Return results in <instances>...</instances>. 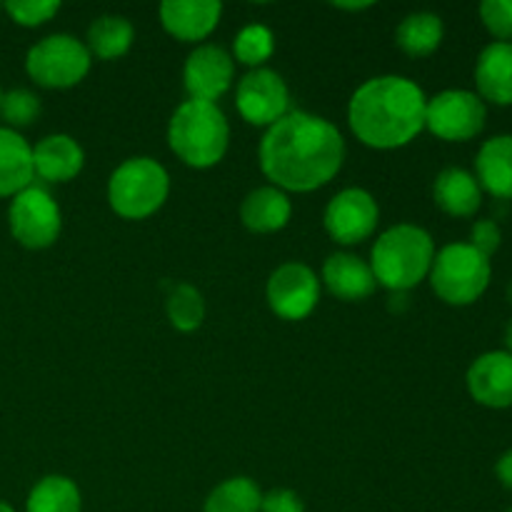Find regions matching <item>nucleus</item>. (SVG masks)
Returning <instances> with one entry per match:
<instances>
[{
    "label": "nucleus",
    "instance_id": "nucleus-1",
    "mask_svg": "<svg viewBox=\"0 0 512 512\" xmlns=\"http://www.w3.org/2000/svg\"><path fill=\"white\" fill-rule=\"evenodd\" d=\"M258 163L273 188L283 193H313L343 168V133L320 115L290 110L265 130L258 145Z\"/></svg>",
    "mask_w": 512,
    "mask_h": 512
},
{
    "label": "nucleus",
    "instance_id": "nucleus-2",
    "mask_svg": "<svg viewBox=\"0 0 512 512\" xmlns=\"http://www.w3.org/2000/svg\"><path fill=\"white\" fill-rule=\"evenodd\" d=\"M428 95L405 75H378L360 85L348 103L355 138L375 150H398L425 130Z\"/></svg>",
    "mask_w": 512,
    "mask_h": 512
},
{
    "label": "nucleus",
    "instance_id": "nucleus-3",
    "mask_svg": "<svg viewBox=\"0 0 512 512\" xmlns=\"http://www.w3.org/2000/svg\"><path fill=\"white\" fill-rule=\"evenodd\" d=\"M435 260L433 235L413 223L385 230L370 250V270L375 283L390 293H408L430 275Z\"/></svg>",
    "mask_w": 512,
    "mask_h": 512
},
{
    "label": "nucleus",
    "instance_id": "nucleus-4",
    "mask_svg": "<svg viewBox=\"0 0 512 512\" xmlns=\"http://www.w3.org/2000/svg\"><path fill=\"white\" fill-rule=\"evenodd\" d=\"M168 145L188 168L208 170L225 158L230 125L218 103L185 100L168 123Z\"/></svg>",
    "mask_w": 512,
    "mask_h": 512
},
{
    "label": "nucleus",
    "instance_id": "nucleus-5",
    "mask_svg": "<svg viewBox=\"0 0 512 512\" xmlns=\"http://www.w3.org/2000/svg\"><path fill=\"white\" fill-rule=\"evenodd\" d=\"M170 195V175L148 155L128 158L110 173L108 205L123 220H145L158 213Z\"/></svg>",
    "mask_w": 512,
    "mask_h": 512
},
{
    "label": "nucleus",
    "instance_id": "nucleus-6",
    "mask_svg": "<svg viewBox=\"0 0 512 512\" xmlns=\"http://www.w3.org/2000/svg\"><path fill=\"white\" fill-rule=\"evenodd\" d=\"M428 278L443 303L463 308L483 298L493 278V268L490 258L478 253L470 243H450L435 253Z\"/></svg>",
    "mask_w": 512,
    "mask_h": 512
},
{
    "label": "nucleus",
    "instance_id": "nucleus-7",
    "mask_svg": "<svg viewBox=\"0 0 512 512\" xmlns=\"http://www.w3.org/2000/svg\"><path fill=\"white\" fill-rule=\"evenodd\" d=\"M90 65L93 58L83 40L68 33L45 35L43 40L30 45L25 55V73L35 85L48 90L75 88L90 73Z\"/></svg>",
    "mask_w": 512,
    "mask_h": 512
},
{
    "label": "nucleus",
    "instance_id": "nucleus-8",
    "mask_svg": "<svg viewBox=\"0 0 512 512\" xmlns=\"http://www.w3.org/2000/svg\"><path fill=\"white\" fill-rule=\"evenodd\" d=\"M8 228L18 245L28 250H45L55 245L63 230V213L48 188L33 183L20 190L8 205Z\"/></svg>",
    "mask_w": 512,
    "mask_h": 512
},
{
    "label": "nucleus",
    "instance_id": "nucleus-9",
    "mask_svg": "<svg viewBox=\"0 0 512 512\" xmlns=\"http://www.w3.org/2000/svg\"><path fill=\"white\" fill-rule=\"evenodd\" d=\"M488 120V105L473 90H443L428 98L425 108V130L448 143H465L483 133Z\"/></svg>",
    "mask_w": 512,
    "mask_h": 512
},
{
    "label": "nucleus",
    "instance_id": "nucleus-10",
    "mask_svg": "<svg viewBox=\"0 0 512 512\" xmlns=\"http://www.w3.org/2000/svg\"><path fill=\"white\" fill-rule=\"evenodd\" d=\"M235 108L245 123L268 130L290 113L288 83L270 68L250 70L235 88Z\"/></svg>",
    "mask_w": 512,
    "mask_h": 512
},
{
    "label": "nucleus",
    "instance_id": "nucleus-11",
    "mask_svg": "<svg viewBox=\"0 0 512 512\" xmlns=\"http://www.w3.org/2000/svg\"><path fill=\"white\" fill-rule=\"evenodd\" d=\"M270 310L283 320H303L318 308L320 278L310 265L290 260L270 273L265 285Z\"/></svg>",
    "mask_w": 512,
    "mask_h": 512
},
{
    "label": "nucleus",
    "instance_id": "nucleus-12",
    "mask_svg": "<svg viewBox=\"0 0 512 512\" xmlns=\"http://www.w3.org/2000/svg\"><path fill=\"white\" fill-rule=\"evenodd\" d=\"M380 223L378 200L363 188H345L323 213L325 233L340 245H358L375 233Z\"/></svg>",
    "mask_w": 512,
    "mask_h": 512
},
{
    "label": "nucleus",
    "instance_id": "nucleus-13",
    "mask_svg": "<svg viewBox=\"0 0 512 512\" xmlns=\"http://www.w3.org/2000/svg\"><path fill=\"white\" fill-rule=\"evenodd\" d=\"M235 78V60L220 45L203 43L188 55L183 68V85L188 100L218 103Z\"/></svg>",
    "mask_w": 512,
    "mask_h": 512
},
{
    "label": "nucleus",
    "instance_id": "nucleus-14",
    "mask_svg": "<svg viewBox=\"0 0 512 512\" xmlns=\"http://www.w3.org/2000/svg\"><path fill=\"white\" fill-rule=\"evenodd\" d=\"M470 398L483 408H512V355L505 350H490L473 360L465 375Z\"/></svg>",
    "mask_w": 512,
    "mask_h": 512
},
{
    "label": "nucleus",
    "instance_id": "nucleus-15",
    "mask_svg": "<svg viewBox=\"0 0 512 512\" xmlns=\"http://www.w3.org/2000/svg\"><path fill=\"white\" fill-rule=\"evenodd\" d=\"M223 3L218 0H165L160 3V23L165 33L180 43H200L220 23Z\"/></svg>",
    "mask_w": 512,
    "mask_h": 512
},
{
    "label": "nucleus",
    "instance_id": "nucleus-16",
    "mask_svg": "<svg viewBox=\"0 0 512 512\" xmlns=\"http://www.w3.org/2000/svg\"><path fill=\"white\" fill-rule=\"evenodd\" d=\"M85 165V153L75 138L65 133L45 135L33 145L35 178L43 183H70L80 175Z\"/></svg>",
    "mask_w": 512,
    "mask_h": 512
},
{
    "label": "nucleus",
    "instance_id": "nucleus-17",
    "mask_svg": "<svg viewBox=\"0 0 512 512\" xmlns=\"http://www.w3.org/2000/svg\"><path fill=\"white\" fill-rule=\"evenodd\" d=\"M320 283L328 288L330 295H335L343 303H360L370 298L378 288L375 275L370 270V263L353 253H333L323 263V278Z\"/></svg>",
    "mask_w": 512,
    "mask_h": 512
},
{
    "label": "nucleus",
    "instance_id": "nucleus-18",
    "mask_svg": "<svg viewBox=\"0 0 512 512\" xmlns=\"http://www.w3.org/2000/svg\"><path fill=\"white\" fill-rule=\"evenodd\" d=\"M475 88L483 103L512 105V43H490L475 63Z\"/></svg>",
    "mask_w": 512,
    "mask_h": 512
},
{
    "label": "nucleus",
    "instance_id": "nucleus-19",
    "mask_svg": "<svg viewBox=\"0 0 512 512\" xmlns=\"http://www.w3.org/2000/svg\"><path fill=\"white\" fill-rule=\"evenodd\" d=\"M290 218H293V203H290L288 193L273 188V185L250 190L240 205V220L250 233H278L290 223Z\"/></svg>",
    "mask_w": 512,
    "mask_h": 512
},
{
    "label": "nucleus",
    "instance_id": "nucleus-20",
    "mask_svg": "<svg viewBox=\"0 0 512 512\" xmlns=\"http://www.w3.org/2000/svg\"><path fill=\"white\" fill-rule=\"evenodd\" d=\"M33 183V145L18 130L0 125V198H15Z\"/></svg>",
    "mask_w": 512,
    "mask_h": 512
},
{
    "label": "nucleus",
    "instance_id": "nucleus-21",
    "mask_svg": "<svg viewBox=\"0 0 512 512\" xmlns=\"http://www.w3.org/2000/svg\"><path fill=\"white\" fill-rule=\"evenodd\" d=\"M475 180L493 198L512 200V135H495L480 145Z\"/></svg>",
    "mask_w": 512,
    "mask_h": 512
},
{
    "label": "nucleus",
    "instance_id": "nucleus-22",
    "mask_svg": "<svg viewBox=\"0 0 512 512\" xmlns=\"http://www.w3.org/2000/svg\"><path fill=\"white\" fill-rule=\"evenodd\" d=\"M433 200L443 213L453 218H470L483 205V188L468 170L445 168L433 183Z\"/></svg>",
    "mask_w": 512,
    "mask_h": 512
},
{
    "label": "nucleus",
    "instance_id": "nucleus-23",
    "mask_svg": "<svg viewBox=\"0 0 512 512\" xmlns=\"http://www.w3.org/2000/svg\"><path fill=\"white\" fill-rule=\"evenodd\" d=\"M443 35L445 25L440 15L420 10V13H410L400 20V25L395 28V45L410 58H428L440 48Z\"/></svg>",
    "mask_w": 512,
    "mask_h": 512
},
{
    "label": "nucleus",
    "instance_id": "nucleus-24",
    "mask_svg": "<svg viewBox=\"0 0 512 512\" xmlns=\"http://www.w3.org/2000/svg\"><path fill=\"white\" fill-rule=\"evenodd\" d=\"M135 40V28L123 15H100L90 23L85 35V48L90 58L118 60L130 50Z\"/></svg>",
    "mask_w": 512,
    "mask_h": 512
},
{
    "label": "nucleus",
    "instance_id": "nucleus-25",
    "mask_svg": "<svg viewBox=\"0 0 512 512\" xmlns=\"http://www.w3.org/2000/svg\"><path fill=\"white\" fill-rule=\"evenodd\" d=\"M80 488L65 475H45L30 488L25 512H80Z\"/></svg>",
    "mask_w": 512,
    "mask_h": 512
},
{
    "label": "nucleus",
    "instance_id": "nucleus-26",
    "mask_svg": "<svg viewBox=\"0 0 512 512\" xmlns=\"http://www.w3.org/2000/svg\"><path fill=\"white\" fill-rule=\"evenodd\" d=\"M260 500L263 493L258 483L245 475H235L210 490L203 512H260Z\"/></svg>",
    "mask_w": 512,
    "mask_h": 512
},
{
    "label": "nucleus",
    "instance_id": "nucleus-27",
    "mask_svg": "<svg viewBox=\"0 0 512 512\" xmlns=\"http://www.w3.org/2000/svg\"><path fill=\"white\" fill-rule=\"evenodd\" d=\"M165 310H168L170 325L180 330V333H193L205 320L203 295L190 283L170 285L168 298H165Z\"/></svg>",
    "mask_w": 512,
    "mask_h": 512
},
{
    "label": "nucleus",
    "instance_id": "nucleus-28",
    "mask_svg": "<svg viewBox=\"0 0 512 512\" xmlns=\"http://www.w3.org/2000/svg\"><path fill=\"white\" fill-rule=\"evenodd\" d=\"M275 50V35L273 30L265 25L253 23L245 25L233 40V60L248 65V68H265Z\"/></svg>",
    "mask_w": 512,
    "mask_h": 512
},
{
    "label": "nucleus",
    "instance_id": "nucleus-29",
    "mask_svg": "<svg viewBox=\"0 0 512 512\" xmlns=\"http://www.w3.org/2000/svg\"><path fill=\"white\" fill-rule=\"evenodd\" d=\"M40 113H43V105L33 90L15 88L0 98V118H3L5 128L10 130L28 128L40 118Z\"/></svg>",
    "mask_w": 512,
    "mask_h": 512
},
{
    "label": "nucleus",
    "instance_id": "nucleus-30",
    "mask_svg": "<svg viewBox=\"0 0 512 512\" xmlns=\"http://www.w3.org/2000/svg\"><path fill=\"white\" fill-rule=\"evenodd\" d=\"M3 10L10 15L15 25L40 28V25H45L58 15L60 3L58 0H8Z\"/></svg>",
    "mask_w": 512,
    "mask_h": 512
},
{
    "label": "nucleus",
    "instance_id": "nucleus-31",
    "mask_svg": "<svg viewBox=\"0 0 512 512\" xmlns=\"http://www.w3.org/2000/svg\"><path fill=\"white\" fill-rule=\"evenodd\" d=\"M480 20L498 43H512V0H485Z\"/></svg>",
    "mask_w": 512,
    "mask_h": 512
},
{
    "label": "nucleus",
    "instance_id": "nucleus-32",
    "mask_svg": "<svg viewBox=\"0 0 512 512\" xmlns=\"http://www.w3.org/2000/svg\"><path fill=\"white\" fill-rule=\"evenodd\" d=\"M500 243H503V233H500V225L495 223V220H478V223L473 225V230H470V245H473L478 253H483L485 258H490V255L500 248Z\"/></svg>",
    "mask_w": 512,
    "mask_h": 512
},
{
    "label": "nucleus",
    "instance_id": "nucleus-33",
    "mask_svg": "<svg viewBox=\"0 0 512 512\" xmlns=\"http://www.w3.org/2000/svg\"><path fill=\"white\" fill-rule=\"evenodd\" d=\"M260 512H305V503L293 490H270L260 500Z\"/></svg>",
    "mask_w": 512,
    "mask_h": 512
},
{
    "label": "nucleus",
    "instance_id": "nucleus-34",
    "mask_svg": "<svg viewBox=\"0 0 512 512\" xmlns=\"http://www.w3.org/2000/svg\"><path fill=\"white\" fill-rule=\"evenodd\" d=\"M495 475H498V480L503 488L512 490V450L500 455V460L495 463Z\"/></svg>",
    "mask_w": 512,
    "mask_h": 512
},
{
    "label": "nucleus",
    "instance_id": "nucleus-35",
    "mask_svg": "<svg viewBox=\"0 0 512 512\" xmlns=\"http://www.w3.org/2000/svg\"><path fill=\"white\" fill-rule=\"evenodd\" d=\"M335 8H340V10H365V8H370V3H335Z\"/></svg>",
    "mask_w": 512,
    "mask_h": 512
},
{
    "label": "nucleus",
    "instance_id": "nucleus-36",
    "mask_svg": "<svg viewBox=\"0 0 512 512\" xmlns=\"http://www.w3.org/2000/svg\"><path fill=\"white\" fill-rule=\"evenodd\" d=\"M503 340H505V353H510L512 355V320L508 325H505V335H503Z\"/></svg>",
    "mask_w": 512,
    "mask_h": 512
},
{
    "label": "nucleus",
    "instance_id": "nucleus-37",
    "mask_svg": "<svg viewBox=\"0 0 512 512\" xmlns=\"http://www.w3.org/2000/svg\"><path fill=\"white\" fill-rule=\"evenodd\" d=\"M0 512H15V510H13V505H8V503H3V500H0Z\"/></svg>",
    "mask_w": 512,
    "mask_h": 512
},
{
    "label": "nucleus",
    "instance_id": "nucleus-38",
    "mask_svg": "<svg viewBox=\"0 0 512 512\" xmlns=\"http://www.w3.org/2000/svg\"><path fill=\"white\" fill-rule=\"evenodd\" d=\"M508 300H510V305H512V283L508 285Z\"/></svg>",
    "mask_w": 512,
    "mask_h": 512
},
{
    "label": "nucleus",
    "instance_id": "nucleus-39",
    "mask_svg": "<svg viewBox=\"0 0 512 512\" xmlns=\"http://www.w3.org/2000/svg\"><path fill=\"white\" fill-rule=\"evenodd\" d=\"M0 98H3V90H0Z\"/></svg>",
    "mask_w": 512,
    "mask_h": 512
},
{
    "label": "nucleus",
    "instance_id": "nucleus-40",
    "mask_svg": "<svg viewBox=\"0 0 512 512\" xmlns=\"http://www.w3.org/2000/svg\"><path fill=\"white\" fill-rule=\"evenodd\" d=\"M0 10H3V5H0Z\"/></svg>",
    "mask_w": 512,
    "mask_h": 512
},
{
    "label": "nucleus",
    "instance_id": "nucleus-41",
    "mask_svg": "<svg viewBox=\"0 0 512 512\" xmlns=\"http://www.w3.org/2000/svg\"><path fill=\"white\" fill-rule=\"evenodd\" d=\"M508 512H512V508H510V510H508Z\"/></svg>",
    "mask_w": 512,
    "mask_h": 512
}]
</instances>
